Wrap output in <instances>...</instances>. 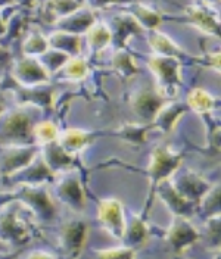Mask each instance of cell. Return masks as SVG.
<instances>
[{
  "label": "cell",
  "mask_w": 221,
  "mask_h": 259,
  "mask_svg": "<svg viewBox=\"0 0 221 259\" xmlns=\"http://www.w3.org/2000/svg\"><path fill=\"white\" fill-rule=\"evenodd\" d=\"M89 236V223L80 217L63 221L59 228L58 243L62 253L68 259H79L84 250Z\"/></svg>",
  "instance_id": "cell-6"
},
{
  "label": "cell",
  "mask_w": 221,
  "mask_h": 259,
  "mask_svg": "<svg viewBox=\"0 0 221 259\" xmlns=\"http://www.w3.org/2000/svg\"><path fill=\"white\" fill-rule=\"evenodd\" d=\"M24 102H30L34 105H40L49 108L52 105V95L53 90L48 89L46 85H37V87H22L19 92Z\"/></svg>",
  "instance_id": "cell-30"
},
{
  "label": "cell",
  "mask_w": 221,
  "mask_h": 259,
  "mask_svg": "<svg viewBox=\"0 0 221 259\" xmlns=\"http://www.w3.org/2000/svg\"><path fill=\"white\" fill-rule=\"evenodd\" d=\"M30 239V228L19 217L15 203L8 200L0 209V243L9 246H22Z\"/></svg>",
  "instance_id": "cell-4"
},
{
  "label": "cell",
  "mask_w": 221,
  "mask_h": 259,
  "mask_svg": "<svg viewBox=\"0 0 221 259\" xmlns=\"http://www.w3.org/2000/svg\"><path fill=\"white\" fill-rule=\"evenodd\" d=\"M215 97L204 89H193L188 96V108L199 115H208L215 109Z\"/></svg>",
  "instance_id": "cell-28"
},
{
  "label": "cell",
  "mask_w": 221,
  "mask_h": 259,
  "mask_svg": "<svg viewBox=\"0 0 221 259\" xmlns=\"http://www.w3.org/2000/svg\"><path fill=\"white\" fill-rule=\"evenodd\" d=\"M55 174L48 168V165L42 159V156H35L27 166L9 176L8 180L12 184H45L49 180H53Z\"/></svg>",
  "instance_id": "cell-15"
},
{
  "label": "cell",
  "mask_w": 221,
  "mask_h": 259,
  "mask_svg": "<svg viewBox=\"0 0 221 259\" xmlns=\"http://www.w3.org/2000/svg\"><path fill=\"white\" fill-rule=\"evenodd\" d=\"M198 239L199 231L192 226L188 218L174 217L173 223L165 231V242L177 256H181V253L198 242Z\"/></svg>",
  "instance_id": "cell-10"
},
{
  "label": "cell",
  "mask_w": 221,
  "mask_h": 259,
  "mask_svg": "<svg viewBox=\"0 0 221 259\" xmlns=\"http://www.w3.org/2000/svg\"><path fill=\"white\" fill-rule=\"evenodd\" d=\"M14 256H3V258H0V259H12Z\"/></svg>",
  "instance_id": "cell-46"
},
{
  "label": "cell",
  "mask_w": 221,
  "mask_h": 259,
  "mask_svg": "<svg viewBox=\"0 0 221 259\" xmlns=\"http://www.w3.org/2000/svg\"><path fill=\"white\" fill-rule=\"evenodd\" d=\"M49 49L48 38L40 32H31L22 43V50L25 56H42Z\"/></svg>",
  "instance_id": "cell-32"
},
{
  "label": "cell",
  "mask_w": 221,
  "mask_h": 259,
  "mask_svg": "<svg viewBox=\"0 0 221 259\" xmlns=\"http://www.w3.org/2000/svg\"><path fill=\"white\" fill-rule=\"evenodd\" d=\"M69 59V56L68 55H65L62 52H59V50H56V49H52L49 48L42 56H40V62L42 65L46 68L49 71V74L52 75L53 72H58L61 68H62L63 65L66 64V61Z\"/></svg>",
  "instance_id": "cell-34"
},
{
  "label": "cell",
  "mask_w": 221,
  "mask_h": 259,
  "mask_svg": "<svg viewBox=\"0 0 221 259\" xmlns=\"http://www.w3.org/2000/svg\"><path fill=\"white\" fill-rule=\"evenodd\" d=\"M174 177L175 178L170 181L174 189L181 196H185L188 200L195 202L196 205H198L199 199L202 197V194L211 187V184L206 181L205 178L195 171H190V169L180 171V168H178L174 172Z\"/></svg>",
  "instance_id": "cell-13"
},
{
  "label": "cell",
  "mask_w": 221,
  "mask_h": 259,
  "mask_svg": "<svg viewBox=\"0 0 221 259\" xmlns=\"http://www.w3.org/2000/svg\"><path fill=\"white\" fill-rule=\"evenodd\" d=\"M112 68L123 77V78H130L134 77L139 69L134 62V58L126 52L124 49H118L115 55L112 56Z\"/></svg>",
  "instance_id": "cell-29"
},
{
  "label": "cell",
  "mask_w": 221,
  "mask_h": 259,
  "mask_svg": "<svg viewBox=\"0 0 221 259\" xmlns=\"http://www.w3.org/2000/svg\"><path fill=\"white\" fill-rule=\"evenodd\" d=\"M2 246H3V244H2V243H0V249H2Z\"/></svg>",
  "instance_id": "cell-48"
},
{
  "label": "cell",
  "mask_w": 221,
  "mask_h": 259,
  "mask_svg": "<svg viewBox=\"0 0 221 259\" xmlns=\"http://www.w3.org/2000/svg\"><path fill=\"white\" fill-rule=\"evenodd\" d=\"M93 259H136V250L128 246L97 249L93 252Z\"/></svg>",
  "instance_id": "cell-36"
},
{
  "label": "cell",
  "mask_w": 221,
  "mask_h": 259,
  "mask_svg": "<svg viewBox=\"0 0 221 259\" xmlns=\"http://www.w3.org/2000/svg\"><path fill=\"white\" fill-rule=\"evenodd\" d=\"M183 162V153L175 152L168 146H158L154 149L151 155V161L148 166V177H149V199L146 210L151 208L152 199L155 197V189L162 181L170 180L174 172L180 168Z\"/></svg>",
  "instance_id": "cell-2"
},
{
  "label": "cell",
  "mask_w": 221,
  "mask_h": 259,
  "mask_svg": "<svg viewBox=\"0 0 221 259\" xmlns=\"http://www.w3.org/2000/svg\"><path fill=\"white\" fill-rule=\"evenodd\" d=\"M32 118L25 109H16L2 116L0 121V145L28 146L34 145Z\"/></svg>",
  "instance_id": "cell-3"
},
{
  "label": "cell",
  "mask_w": 221,
  "mask_h": 259,
  "mask_svg": "<svg viewBox=\"0 0 221 259\" xmlns=\"http://www.w3.org/2000/svg\"><path fill=\"white\" fill-rule=\"evenodd\" d=\"M80 8H83V3L79 0H50L49 2V11H50L49 14L58 16V19L76 12Z\"/></svg>",
  "instance_id": "cell-37"
},
{
  "label": "cell",
  "mask_w": 221,
  "mask_h": 259,
  "mask_svg": "<svg viewBox=\"0 0 221 259\" xmlns=\"http://www.w3.org/2000/svg\"><path fill=\"white\" fill-rule=\"evenodd\" d=\"M96 22L95 14L90 9H84L80 8L76 12L69 14V15L59 18L56 21V25L61 31L72 32L80 35L81 32H86L93 24Z\"/></svg>",
  "instance_id": "cell-18"
},
{
  "label": "cell",
  "mask_w": 221,
  "mask_h": 259,
  "mask_svg": "<svg viewBox=\"0 0 221 259\" xmlns=\"http://www.w3.org/2000/svg\"><path fill=\"white\" fill-rule=\"evenodd\" d=\"M186 15L189 16V21L199 30L205 32L211 37H218L220 35V25L218 21L211 15L208 11H205L201 6H188L186 8Z\"/></svg>",
  "instance_id": "cell-22"
},
{
  "label": "cell",
  "mask_w": 221,
  "mask_h": 259,
  "mask_svg": "<svg viewBox=\"0 0 221 259\" xmlns=\"http://www.w3.org/2000/svg\"><path fill=\"white\" fill-rule=\"evenodd\" d=\"M165 103V99L152 89H140L131 97V109L136 116L146 122H152L155 115Z\"/></svg>",
  "instance_id": "cell-14"
},
{
  "label": "cell",
  "mask_w": 221,
  "mask_h": 259,
  "mask_svg": "<svg viewBox=\"0 0 221 259\" xmlns=\"http://www.w3.org/2000/svg\"><path fill=\"white\" fill-rule=\"evenodd\" d=\"M42 159L48 165V168L56 176L58 172H65L68 169L72 168L74 165V155L65 152L62 147L59 146L58 140L53 143L43 146V153H42Z\"/></svg>",
  "instance_id": "cell-17"
},
{
  "label": "cell",
  "mask_w": 221,
  "mask_h": 259,
  "mask_svg": "<svg viewBox=\"0 0 221 259\" xmlns=\"http://www.w3.org/2000/svg\"><path fill=\"white\" fill-rule=\"evenodd\" d=\"M62 74L65 80L69 81H79L83 80L87 74V64L86 61L80 59V58H71L66 61V64L58 71Z\"/></svg>",
  "instance_id": "cell-33"
},
{
  "label": "cell",
  "mask_w": 221,
  "mask_h": 259,
  "mask_svg": "<svg viewBox=\"0 0 221 259\" xmlns=\"http://www.w3.org/2000/svg\"><path fill=\"white\" fill-rule=\"evenodd\" d=\"M49 48L56 49L59 52H62L68 56H77L81 50V40L80 35L72 34V32L66 31H55L50 34L48 38Z\"/></svg>",
  "instance_id": "cell-23"
},
{
  "label": "cell",
  "mask_w": 221,
  "mask_h": 259,
  "mask_svg": "<svg viewBox=\"0 0 221 259\" xmlns=\"http://www.w3.org/2000/svg\"><path fill=\"white\" fill-rule=\"evenodd\" d=\"M126 8V14L133 16L144 30H155L162 21V18L157 11L144 6L142 3H128Z\"/></svg>",
  "instance_id": "cell-25"
},
{
  "label": "cell",
  "mask_w": 221,
  "mask_h": 259,
  "mask_svg": "<svg viewBox=\"0 0 221 259\" xmlns=\"http://www.w3.org/2000/svg\"><path fill=\"white\" fill-rule=\"evenodd\" d=\"M204 233H205V239L212 247H220V215L211 217L204 220Z\"/></svg>",
  "instance_id": "cell-38"
},
{
  "label": "cell",
  "mask_w": 221,
  "mask_h": 259,
  "mask_svg": "<svg viewBox=\"0 0 221 259\" xmlns=\"http://www.w3.org/2000/svg\"><path fill=\"white\" fill-rule=\"evenodd\" d=\"M12 77L21 87H37L46 85L52 75L37 58L24 56L14 64Z\"/></svg>",
  "instance_id": "cell-9"
},
{
  "label": "cell",
  "mask_w": 221,
  "mask_h": 259,
  "mask_svg": "<svg viewBox=\"0 0 221 259\" xmlns=\"http://www.w3.org/2000/svg\"><path fill=\"white\" fill-rule=\"evenodd\" d=\"M115 2H118V0H90V3L93 5V6H105V5H108V3H115Z\"/></svg>",
  "instance_id": "cell-40"
},
{
  "label": "cell",
  "mask_w": 221,
  "mask_h": 259,
  "mask_svg": "<svg viewBox=\"0 0 221 259\" xmlns=\"http://www.w3.org/2000/svg\"><path fill=\"white\" fill-rule=\"evenodd\" d=\"M99 134L90 133L81 128H68L63 133H59L58 143L62 147L65 152L74 155L80 150H83L86 146H89Z\"/></svg>",
  "instance_id": "cell-19"
},
{
  "label": "cell",
  "mask_w": 221,
  "mask_h": 259,
  "mask_svg": "<svg viewBox=\"0 0 221 259\" xmlns=\"http://www.w3.org/2000/svg\"><path fill=\"white\" fill-rule=\"evenodd\" d=\"M196 212L201 218L206 220L215 215H220V186H211L196 205Z\"/></svg>",
  "instance_id": "cell-26"
},
{
  "label": "cell",
  "mask_w": 221,
  "mask_h": 259,
  "mask_svg": "<svg viewBox=\"0 0 221 259\" xmlns=\"http://www.w3.org/2000/svg\"><path fill=\"white\" fill-rule=\"evenodd\" d=\"M3 112H5V103H3V102L0 100V116L3 115Z\"/></svg>",
  "instance_id": "cell-44"
},
{
  "label": "cell",
  "mask_w": 221,
  "mask_h": 259,
  "mask_svg": "<svg viewBox=\"0 0 221 259\" xmlns=\"http://www.w3.org/2000/svg\"><path fill=\"white\" fill-rule=\"evenodd\" d=\"M39 149L35 145L3 146L0 150V176L9 177L16 171L27 166L37 156Z\"/></svg>",
  "instance_id": "cell-11"
},
{
  "label": "cell",
  "mask_w": 221,
  "mask_h": 259,
  "mask_svg": "<svg viewBox=\"0 0 221 259\" xmlns=\"http://www.w3.org/2000/svg\"><path fill=\"white\" fill-rule=\"evenodd\" d=\"M55 196L72 212H83L86 208V193L79 176L74 172H65L55 184Z\"/></svg>",
  "instance_id": "cell-8"
},
{
  "label": "cell",
  "mask_w": 221,
  "mask_h": 259,
  "mask_svg": "<svg viewBox=\"0 0 221 259\" xmlns=\"http://www.w3.org/2000/svg\"><path fill=\"white\" fill-rule=\"evenodd\" d=\"M15 0H0V6H8L11 3H14Z\"/></svg>",
  "instance_id": "cell-43"
},
{
  "label": "cell",
  "mask_w": 221,
  "mask_h": 259,
  "mask_svg": "<svg viewBox=\"0 0 221 259\" xmlns=\"http://www.w3.org/2000/svg\"><path fill=\"white\" fill-rule=\"evenodd\" d=\"M59 137V130L52 121H42L32 127V139L37 145L45 146L56 142Z\"/></svg>",
  "instance_id": "cell-31"
},
{
  "label": "cell",
  "mask_w": 221,
  "mask_h": 259,
  "mask_svg": "<svg viewBox=\"0 0 221 259\" xmlns=\"http://www.w3.org/2000/svg\"><path fill=\"white\" fill-rule=\"evenodd\" d=\"M87 46L92 52H100L106 48L112 41V32L110 27L105 22H95L89 30H87Z\"/></svg>",
  "instance_id": "cell-27"
},
{
  "label": "cell",
  "mask_w": 221,
  "mask_h": 259,
  "mask_svg": "<svg viewBox=\"0 0 221 259\" xmlns=\"http://www.w3.org/2000/svg\"><path fill=\"white\" fill-rule=\"evenodd\" d=\"M6 59H9V52L0 46V61H6Z\"/></svg>",
  "instance_id": "cell-41"
},
{
  "label": "cell",
  "mask_w": 221,
  "mask_h": 259,
  "mask_svg": "<svg viewBox=\"0 0 221 259\" xmlns=\"http://www.w3.org/2000/svg\"><path fill=\"white\" fill-rule=\"evenodd\" d=\"M177 259H183V258H181V256H177Z\"/></svg>",
  "instance_id": "cell-47"
},
{
  "label": "cell",
  "mask_w": 221,
  "mask_h": 259,
  "mask_svg": "<svg viewBox=\"0 0 221 259\" xmlns=\"http://www.w3.org/2000/svg\"><path fill=\"white\" fill-rule=\"evenodd\" d=\"M112 24H114V31L110 30V32H112V40L118 46L121 45V48H123L124 41H126L128 37H131L134 34H143L144 32V28H143L142 25L133 16L128 15L126 12L121 14V15L114 16Z\"/></svg>",
  "instance_id": "cell-21"
},
{
  "label": "cell",
  "mask_w": 221,
  "mask_h": 259,
  "mask_svg": "<svg viewBox=\"0 0 221 259\" xmlns=\"http://www.w3.org/2000/svg\"><path fill=\"white\" fill-rule=\"evenodd\" d=\"M96 218L109 236L117 240L123 239V233L126 227V215H124V205L121 200L115 197H106L99 200L96 206Z\"/></svg>",
  "instance_id": "cell-7"
},
{
  "label": "cell",
  "mask_w": 221,
  "mask_h": 259,
  "mask_svg": "<svg viewBox=\"0 0 221 259\" xmlns=\"http://www.w3.org/2000/svg\"><path fill=\"white\" fill-rule=\"evenodd\" d=\"M15 189L12 193L6 194L9 200L24 205L42 224H49L55 220L56 205L45 184H18Z\"/></svg>",
  "instance_id": "cell-1"
},
{
  "label": "cell",
  "mask_w": 221,
  "mask_h": 259,
  "mask_svg": "<svg viewBox=\"0 0 221 259\" xmlns=\"http://www.w3.org/2000/svg\"><path fill=\"white\" fill-rule=\"evenodd\" d=\"M27 259H56V256L50 252H45V250H34L28 255Z\"/></svg>",
  "instance_id": "cell-39"
},
{
  "label": "cell",
  "mask_w": 221,
  "mask_h": 259,
  "mask_svg": "<svg viewBox=\"0 0 221 259\" xmlns=\"http://www.w3.org/2000/svg\"><path fill=\"white\" fill-rule=\"evenodd\" d=\"M155 196H158L165 208L173 213V217L188 218L196 213V203L188 200L185 196L178 193L170 183V180L162 181L155 189Z\"/></svg>",
  "instance_id": "cell-12"
},
{
  "label": "cell",
  "mask_w": 221,
  "mask_h": 259,
  "mask_svg": "<svg viewBox=\"0 0 221 259\" xmlns=\"http://www.w3.org/2000/svg\"><path fill=\"white\" fill-rule=\"evenodd\" d=\"M149 45L158 56H168V58H177V59H183L186 56L185 50L178 48L168 35L159 31H154L149 35Z\"/></svg>",
  "instance_id": "cell-24"
},
{
  "label": "cell",
  "mask_w": 221,
  "mask_h": 259,
  "mask_svg": "<svg viewBox=\"0 0 221 259\" xmlns=\"http://www.w3.org/2000/svg\"><path fill=\"white\" fill-rule=\"evenodd\" d=\"M188 105H181V103H164L161 106L154 121L151 122V127L152 128L159 130L161 133L164 134H168L174 130V127L177 125V122L180 121V118L188 112Z\"/></svg>",
  "instance_id": "cell-16"
},
{
  "label": "cell",
  "mask_w": 221,
  "mask_h": 259,
  "mask_svg": "<svg viewBox=\"0 0 221 259\" xmlns=\"http://www.w3.org/2000/svg\"><path fill=\"white\" fill-rule=\"evenodd\" d=\"M152 128L151 125H136V124H127L118 130V136L133 145H142L146 139V131Z\"/></svg>",
  "instance_id": "cell-35"
},
{
  "label": "cell",
  "mask_w": 221,
  "mask_h": 259,
  "mask_svg": "<svg viewBox=\"0 0 221 259\" xmlns=\"http://www.w3.org/2000/svg\"><path fill=\"white\" fill-rule=\"evenodd\" d=\"M6 32V25H5V21H3V18L0 15V35H3Z\"/></svg>",
  "instance_id": "cell-42"
},
{
  "label": "cell",
  "mask_w": 221,
  "mask_h": 259,
  "mask_svg": "<svg viewBox=\"0 0 221 259\" xmlns=\"http://www.w3.org/2000/svg\"><path fill=\"white\" fill-rule=\"evenodd\" d=\"M149 68L155 75L158 84V92L161 96H175L178 87L181 85V75H180V59L168 58V56H152L149 59Z\"/></svg>",
  "instance_id": "cell-5"
},
{
  "label": "cell",
  "mask_w": 221,
  "mask_h": 259,
  "mask_svg": "<svg viewBox=\"0 0 221 259\" xmlns=\"http://www.w3.org/2000/svg\"><path fill=\"white\" fill-rule=\"evenodd\" d=\"M149 239V228L144 221V217L134 215L128 221H126L124 233H123V242L124 246H128L131 249H139Z\"/></svg>",
  "instance_id": "cell-20"
},
{
  "label": "cell",
  "mask_w": 221,
  "mask_h": 259,
  "mask_svg": "<svg viewBox=\"0 0 221 259\" xmlns=\"http://www.w3.org/2000/svg\"><path fill=\"white\" fill-rule=\"evenodd\" d=\"M201 2H204V3H218L220 0H201Z\"/></svg>",
  "instance_id": "cell-45"
}]
</instances>
